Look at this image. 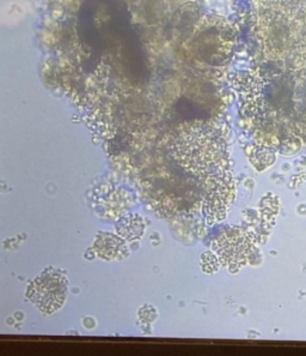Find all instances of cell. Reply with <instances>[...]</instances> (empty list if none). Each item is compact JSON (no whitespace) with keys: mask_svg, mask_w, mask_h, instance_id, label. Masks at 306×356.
Here are the masks:
<instances>
[{"mask_svg":"<svg viewBox=\"0 0 306 356\" xmlns=\"http://www.w3.org/2000/svg\"><path fill=\"white\" fill-rule=\"evenodd\" d=\"M173 155L183 170L206 181L228 172L226 144L207 125L187 127L173 140Z\"/></svg>","mask_w":306,"mask_h":356,"instance_id":"obj_1","label":"cell"},{"mask_svg":"<svg viewBox=\"0 0 306 356\" xmlns=\"http://www.w3.org/2000/svg\"><path fill=\"white\" fill-rule=\"evenodd\" d=\"M67 291L69 282L65 275L49 268L29 283L26 296L41 312L51 314L64 305Z\"/></svg>","mask_w":306,"mask_h":356,"instance_id":"obj_2","label":"cell"},{"mask_svg":"<svg viewBox=\"0 0 306 356\" xmlns=\"http://www.w3.org/2000/svg\"><path fill=\"white\" fill-rule=\"evenodd\" d=\"M207 197L205 200V213L208 222L221 221L226 209L233 198V186L228 172L220 177L208 180Z\"/></svg>","mask_w":306,"mask_h":356,"instance_id":"obj_3","label":"cell"},{"mask_svg":"<svg viewBox=\"0 0 306 356\" xmlns=\"http://www.w3.org/2000/svg\"><path fill=\"white\" fill-rule=\"evenodd\" d=\"M219 261L229 269H238L248 254V243L239 233H225L214 245Z\"/></svg>","mask_w":306,"mask_h":356,"instance_id":"obj_4","label":"cell"},{"mask_svg":"<svg viewBox=\"0 0 306 356\" xmlns=\"http://www.w3.org/2000/svg\"><path fill=\"white\" fill-rule=\"evenodd\" d=\"M208 252L203 253L201 257V265L205 273H214L219 268V258L212 253L211 261H208Z\"/></svg>","mask_w":306,"mask_h":356,"instance_id":"obj_5","label":"cell"}]
</instances>
